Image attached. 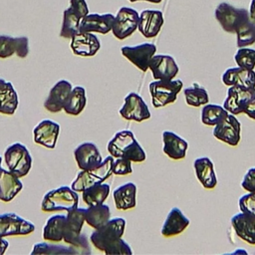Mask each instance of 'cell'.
<instances>
[{
  "label": "cell",
  "mask_w": 255,
  "mask_h": 255,
  "mask_svg": "<svg viewBox=\"0 0 255 255\" xmlns=\"http://www.w3.org/2000/svg\"><path fill=\"white\" fill-rule=\"evenodd\" d=\"M126 229V220L121 217L110 219L103 226L95 229L90 240L94 247L106 254L131 255L130 246L122 238Z\"/></svg>",
  "instance_id": "cell-1"
},
{
  "label": "cell",
  "mask_w": 255,
  "mask_h": 255,
  "mask_svg": "<svg viewBox=\"0 0 255 255\" xmlns=\"http://www.w3.org/2000/svg\"><path fill=\"white\" fill-rule=\"evenodd\" d=\"M107 149L114 158L126 157L131 162H142L146 158L145 152L135 139L133 132L128 129L118 131L108 142Z\"/></svg>",
  "instance_id": "cell-2"
},
{
  "label": "cell",
  "mask_w": 255,
  "mask_h": 255,
  "mask_svg": "<svg viewBox=\"0 0 255 255\" xmlns=\"http://www.w3.org/2000/svg\"><path fill=\"white\" fill-rule=\"evenodd\" d=\"M79 195L72 187L61 186L48 191L43 197L41 209L45 212L69 211L78 207Z\"/></svg>",
  "instance_id": "cell-3"
},
{
  "label": "cell",
  "mask_w": 255,
  "mask_h": 255,
  "mask_svg": "<svg viewBox=\"0 0 255 255\" xmlns=\"http://www.w3.org/2000/svg\"><path fill=\"white\" fill-rule=\"evenodd\" d=\"M113 162L114 157L109 155L98 166L90 169H81L76 179L72 182V188L75 191L82 192L85 188L95 183L104 182L113 174Z\"/></svg>",
  "instance_id": "cell-4"
},
{
  "label": "cell",
  "mask_w": 255,
  "mask_h": 255,
  "mask_svg": "<svg viewBox=\"0 0 255 255\" xmlns=\"http://www.w3.org/2000/svg\"><path fill=\"white\" fill-rule=\"evenodd\" d=\"M215 18L227 33H236L250 20L249 12L243 8H235L228 3H220L215 9Z\"/></svg>",
  "instance_id": "cell-5"
},
{
  "label": "cell",
  "mask_w": 255,
  "mask_h": 255,
  "mask_svg": "<svg viewBox=\"0 0 255 255\" xmlns=\"http://www.w3.org/2000/svg\"><path fill=\"white\" fill-rule=\"evenodd\" d=\"M182 88L183 83L181 80H155L151 82L148 86V90L153 108H161L173 103Z\"/></svg>",
  "instance_id": "cell-6"
},
{
  "label": "cell",
  "mask_w": 255,
  "mask_h": 255,
  "mask_svg": "<svg viewBox=\"0 0 255 255\" xmlns=\"http://www.w3.org/2000/svg\"><path fill=\"white\" fill-rule=\"evenodd\" d=\"M4 158L8 170L19 178L27 175L32 167V156L27 147L20 142L9 145L5 150Z\"/></svg>",
  "instance_id": "cell-7"
},
{
  "label": "cell",
  "mask_w": 255,
  "mask_h": 255,
  "mask_svg": "<svg viewBox=\"0 0 255 255\" xmlns=\"http://www.w3.org/2000/svg\"><path fill=\"white\" fill-rule=\"evenodd\" d=\"M88 14L89 9L86 0H70V6L63 14L60 37L72 39V37L79 32L81 20Z\"/></svg>",
  "instance_id": "cell-8"
},
{
  "label": "cell",
  "mask_w": 255,
  "mask_h": 255,
  "mask_svg": "<svg viewBox=\"0 0 255 255\" xmlns=\"http://www.w3.org/2000/svg\"><path fill=\"white\" fill-rule=\"evenodd\" d=\"M138 13L129 7H122L115 17L112 32L119 40H124L130 36L137 28Z\"/></svg>",
  "instance_id": "cell-9"
},
{
  "label": "cell",
  "mask_w": 255,
  "mask_h": 255,
  "mask_svg": "<svg viewBox=\"0 0 255 255\" xmlns=\"http://www.w3.org/2000/svg\"><path fill=\"white\" fill-rule=\"evenodd\" d=\"M121 117L127 121L143 122L150 118V112L142 98L136 93H128L119 111Z\"/></svg>",
  "instance_id": "cell-10"
},
{
  "label": "cell",
  "mask_w": 255,
  "mask_h": 255,
  "mask_svg": "<svg viewBox=\"0 0 255 255\" xmlns=\"http://www.w3.org/2000/svg\"><path fill=\"white\" fill-rule=\"evenodd\" d=\"M35 230V225L18 214L6 212L0 214V237L28 235Z\"/></svg>",
  "instance_id": "cell-11"
},
{
  "label": "cell",
  "mask_w": 255,
  "mask_h": 255,
  "mask_svg": "<svg viewBox=\"0 0 255 255\" xmlns=\"http://www.w3.org/2000/svg\"><path fill=\"white\" fill-rule=\"evenodd\" d=\"M255 97V88L230 86L227 89V96L223 102V108L234 116L243 113L247 103Z\"/></svg>",
  "instance_id": "cell-12"
},
{
  "label": "cell",
  "mask_w": 255,
  "mask_h": 255,
  "mask_svg": "<svg viewBox=\"0 0 255 255\" xmlns=\"http://www.w3.org/2000/svg\"><path fill=\"white\" fill-rule=\"evenodd\" d=\"M121 52L131 64L140 71L145 72L148 69L149 61L156 52V46L152 43H142L136 46H124Z\"/></svg>",
  "instance_id": "cell-13"
},
{
  "label": "cell",
  "mask_w": 255,
  "mask_h": 255,
  "mask_svg": "<svg viewBox=\"0 0 255 255\" xmlns=\"http://www.w3.org/2000/svg\"><path fill=\"white\" fill-rule=\"evenodd\" d=\"M240 131L241 124L234 115L228 114L224 120L214 126L213 135L231 146H236L240 141Z\"/></svg>",
  "instance_id": "cell-14"
},
{
  "label": "cell",
  "mask_w": 255,
  "mask_h": 255,
  "mask_svg": "<svg viewBox=\"0 0 255 255\" xmlns=\"http://www.w3.org/2000/svg\"><path fill=\"white\" fill-rule=\"evenodd\" d=\"M148 69L154 80L170 81L178 73L179 69L174 59L169 55H153L149 61Z\"/></svg>",
  "instance_id": "cell-15"
},
{
  "label": "cell",
  "mask_w": 255,
  "mask_h": 255,
  "mask_svg": "<svg viewBox=\"0 0 255 255\" xmlns=\"http://www.w3.org/2000/svg\"><path fill=\"white\" fill-rule=\"evenodd\" d=\"M70 47L77 56L92 57L100 50L101 43L93 33L79 31L72 37Z\"/></svg>",
  "instance_id": "cell-16"
},
{
  "label": "cell",
  "mask_w": 255,
  "mask_h": 255,
  "mask_svg": "<svg viewBox=\"0 0 255 255\" xmlns=\"http://www.w3.org/2000/svg\"><path fill=\"white\" fill-rule=\"evenodd\" d=\"M230 223L239 238L248 244L255 245V215L240 211L231 217Z\"/></svg>",
  "instance_id": "cell-17"
},
{
  "label": "cell",
  "mask_w": 255,
  "mask_h": 255,
  "mask_svg": "<svg viewBox=\"0 0 255 255\" xmlns=\"http://www.w3.org/2000/svg\"><path fill=\"white\" fill-rule=\"evenodd\" d=\"M74 155L80 169L96 167L103 161L98 146L91 141H86L78 145L74 150Z\"/></svg>",
  "instance_id": "cell-18"
},
{
  "label": "cell",
  "mask_w": 255,
  "mask_h": 255,
  "mask_svg": "<svg viewBox=\"0 0 255 255\" xmlns=\"http://www.w3.org/2000/svg\"><path fill=\"white\" fill-rule=\"evenodd\" d=\"M164 23L163 14L159 10H143L139 14L137 29L145 38L157 36Z\"/></svg>",
  "instance_id": "cell-19"
},
{
  "label": "cell",
  "mask_w": 255,
  "mask_h": 255,
  "mask_svg": "<svg viewBox=\"0 0 255 255\" xmlns=\"http://www.w3.org/2000/svg\"><path fill=\"white\" fill-rule=\"evenodd\" d=\"M72 85L67 80H60L51 89L44 102V108L50 113H58L64 109L65 103L72 91Z\"/></svg>",
  "instance_id": "cell-20"
},
{
  "label": "cell",
  "mask_w": 255,
  "mask_h": 255,
  "mask_svg": "<svg viewBox=\"0 0 255 255\" xmlns=\"http://www.w3.org/2000/svg\"><path fill=\"white\" fill-rule=\"evenodd\" d=\"M60 132L59 124L51 120H43L34 128V141L48 148L56 146Z\"/></svg>",
  "instance_id": "cell-21"
},
{
  "label": "cell",
  "mask_w": 255,
  "mask_h": 255,
  "mask_svg": "<svg viewBox=\"0 0 255 255\" xmlns=\"http://www.w3.org/2000/svg\"><path fill=\"white\" fill-rule=\"evenodd\" d=\"M114 20L115 16L111 13L88 14L81 20L79 31L107 34L112 30Z\"/></svg>",
  "instance_id": "cell-22"
},
{
  "label": "cell",
  "mask_w": 255,
  "mask_h": 255,
  "mask_svg": "<svg viewBox=\"0 0 255 255\" xmlns=\"http://www.w3.org/2000/svg\"><path fill=\"white\" fill-rule=\"evenodd\" d=\"M29 53L27 37H11L0 35V58L5 59L16 54L19 58H26Z\"/></svg>",
  "instance_id": "cell-23"
},
{
  "label": "cell",
  "mask_w": 255,
  "mask_h": 255,
  "mask_svg": "<svg viewBox=\"0 0 255 255\" xmlns=\"http://www.w3.org/2000/svg\"><path fill=\"white\" fill-rule=\"evenodd\" d=\"M85 208L76 207L67 211L63 240L69 245H72L81 234L85 222Z\"/></svg>",
  "instance_id": "cell-24"
},
{
  "label": "cell",
  "mask_w": 255,
  "mask_h": 255,
  "mask_svg": "<svg viewBox=\"0 0 255 255\" xmlns=\"http://www.w3.org/2000/svg\"><path fill=\"white\" fill-rule=\"evenodd\" d=\"M162 150L171 159L177 160L185 157L188 142L173 131H162Z\"/></svg>",
  "instance_id": "cell-25"
},
{
  "label": "cell",
  "mask_w": 255,
  "mask_h": 255,
  "mask_svg": "<svg viewBox=\"0 0 255 255\" xmlns=\"http://www.w3.org/2000/svg\"><path fill=\"white\" fill-rule=\"evenodd\" d=\"M222 82L225 86H240L245 88H255V72L241 67H233L224 71Z\"/></svg>",
  "instance_id": "cell-26"
},
{
  "label": "cell",
  "mask_w": 255,
  "mask_h": 255,
  "mask_svg": "<svg viewBox=\"0 0 255 255\" xmlns=\"http://www.w3.org/2000/svg\"><path fill=\"white\" fill-rule=\"evenodd\" d=\"M189 223V219L182 213V211L177 207H173L168 212L160 229V233L164 237L178 235L188 227Z\"/></svg>",
  "instance_id": "cell-27"
},
{
  "label": "cell",
  "mask_w": 255,
  "mask_h": 255,
  "mask_svg": "<svg viewBox=\"0 0 255 255\" xmlns=\"http://www.w3.org/2000/svg\"><path fill=\"white\" fill-rule=\"evenodd\" d=\"M193 167L199 182L204 188L212 189L217 184L214 166L211 159L207 156H200L194 159Z\"/></svg>",
  "instance_id": "cell-28"
},
{
  "label": "cell",
  "mask_w": 255,
  "mask_h": 255,
  "mask_svg": "<svg viewBox=\"0 0 255 255\" xmlns=\"http://www.w3.org/2000/svg\"><path fill=\"white\" fill-rule=\"evenodd\" d=\"M22 187L23 184L17 175L0 167V200L4 202L11 201Z\"/></svg>",
  "instance_id": "cell-29"
},
{
  "label": "cell",
  "mask_w": 255,
  "mask_h": 255,
  "mask_svg": "<svg viewBox=\"0 0 255 255\" xmlns=\"http://www.w3.org/2000/svg\"><path fill=\"white\" fill-rule=\"evenodd\" d=\"M136 186L133 182H127L120 185L113 191L115 205L119 210H128L135 206Z\"/></svg>",
  "instance_id": "cell-30"
},
{
  "label": "cell",
  "mask_w": 255,
  "mask_h": 255,
  "mask_svg": "<svg viewBox=\"0 0 255 255\" xmlns=\"http://www.w3.org/2000/svg\"><path fill=\"white\" fill-rule=\"evenodd\" d=\"M18 108V95L10 82L0 86V114L13 115Z\"/></svg>",
  "instance_id": "cell-31"
},
{
  "label": "cell",
  "mask_w": 255,
  "mask_h": 255,
  "mask_svg": "<svg viewBox=\"0 0 255 255\" xmlns=\"http://www.w3.org/2000/svg\"><path fill=\"white\" fill-rule=\"evenodd\" d=\"M87 104L86 98V90L82 86H76L72 88L68 99L64 106V111L66 114L71 116H78L80 115L83 110L85 109Z\"/></svg>",
  "instance_id": "cell-32"
},
{
  "label": "cell",
  "mask_w": 255,
  "mask_h": 255,
  "mask_svg": "<svg viewBox=\"0 0 255 255\" xmlns=\"http://www.w3.org/2000/svg\"><path fill=\"white\" fill-rule=\"evenodd\" d=\"M111 210L109 205L101 203L91 205L85 210V222L91 227L97 229L110 220Z\"/></svg>",
  "instance_id": "cell-33"
},
{
  "label": "cell",
  "mask_w": 255,
  "mask_h": 255,
  "mask_svg": "<svg viewBox=\"0 0 255 255\" xmlns=\"http://www.w3.org/2000/svg\"><path fill=\"white\" fill-rule=\"evenodd\" d=\"M66 215H54L50 217L43 228V238L52 242L63 240L65 232Z\"/></svg>",
  "instance_id": "cell-34"
},
{
  "label": "cell",
  "mask_w": 255,
  "mask_h": 255,
  "mask_svg": "<svg viewBox=\"0 0 255 255\" xmlns=\"http://www.w3.org/2000/svg\"><path fill=\"white\" fill-rule=\"evenodd\" d=\"M111 187L107 183H95L82 191L84 202L88 205H97L104 203L110 194Z\"/></svg>",
  "instance_id": "cell-35"
},
{
  "label": "cell",
  "mask_w": 255,
  "mask_h": 255,
  "mask_svg": "<svg viewBox=\"0 0 255 255\" xmlns=\"http://www.w3.org/2000/svg\"><path fill=\"white\" fill-rule=\"evenodd\" d=\"M228 112L223 106L215 104H206L203 106L200 114V120L203 125L214 127L228 116Z\"/></svg>",
  "instance_id": "cell-36"
},
{
  "label": "cell",
  "mask_w": 255,
  "mask_h": 255,
  "mask_svg": "<svg viewBox=\"0 0 255 255\" xmlns=\"http://www.w3.org/2000/svg\"><path fill=\"white\" fill-rule=\"evenodd\" d=\"M185 102L191 107H200L208 104L209 98L208 93L204 87L200 86L197 83H193L191 86L183 90Z\"/></svg>",
  "instance_id": "cell-37"
},
{
  "label": "cell",
  "mask_w": 255,
  "mask_h": 255,
  "mask_svg": "<svg viewBox=\"0 0 255 255\" xmlns=\"http://www.w3.org/2000/svg\"><path fill=\"white\" fill-rule=\"evenodd\" d=\"M32 255L36 254H56V255H68V254H77L76 251L69 245V246H64V245H56V244H50V243H36L33 246V249L31 251Z\"/></svg>",
  "instance_id": "cell-38"
},
{
  "label": "cell",
  "mask_w": 255,
  "mask_h": 255,
  "mask_svg": "<svg viewBox=\"0 0 255 255\" xmlns=\"http://www.w3.org/2000/svg\"><path fill=\"white\" fill-rule=\"evenodd\" d=\"M237 47H247L255 44V22L251 19L240 27L237 32Z\"/></svg>",
  "instance_id": "cell-39"
},
{
  "label": "cell",
  "mask_w": 255,
  "mask_h": 255,
  "mask_svg": "<svg viewBox=\"0 0 255 255\" xmlns=\"http://www.w3.org/2000/svg\"><path fill=\"white\" fill-rule=\"evenodd\" d=\"M234 61L238 67L253 70L255 67V50L242 47L234 55Z\"/></svg>",
  "instance_id": "cell-40"
},
{
  "label": "cell",
  "mask_w": 255,
  "mask_h": 255,
  "mask_svg": "<svg viewBox=\"0 0 255 255\" xmlns=\"http://www.w3.org/2000/svg\"><path fill=\"white\" fill-rule=\"evenodd\" d=\"M113 173L116 175H126V174L132 173L131 161L126 157L114 158Z\"/></svg>",
  "instance_id": "cell-41"
},
{
  "label": "cell",
  "mask_w": 255,
  "mask_h": 255,
  "mask_svg": "<svg viewBox=\"0 0 255 255\" xmlns=\"http://www.w3.org/2000/svg\"><path fill=\"white\" fill-rule=\"evenodd\" d=\"M240 211H245L255 215V191L242 195L238 201Z\"/></svg>",
  "instance_id": "cell-42"
},
{
  "label": "cell",
  "mask_w": 255,
  "mask_h": 255,
  "mask_svg": "<svg viewBox=\"0 0 255 255\" xmlns=\"http://www.w3.org/2000/svg\"><path fill=\"white\" fill-rule=\"evenodd\" d=\"M70 246L76 251L77 254H90L91 253L89 240L85 234L81 233L79 235V237L77 238V240Z\"/></svg>",
  "instance_id": "cell-43"
},
{
  "label": "cell",
  "mask_w": 255,
  "mask_h": 255,
  "mask_svg": "<svg viewBox=\"0 0 255 255\" xmlns=\"http://www.w3.org/2000/svg\"><path fill=\"white\" fill-rule=\"evenodd\" d=\"M241 187L248 192L255 191V166L246 171L241 181Z\"/></svg>",
  "instance_id": "cell-44"
},
{
  "label": "cell",
  "mask_w": 255,
  "mask_h": 255,
  "mask_svg": "<svg viewBox=\"0 0 255 255\" xmlns=\"http://www.w3.org/2000/svg\"><path fill=\"white\" fill-rule=\"evenodd\" d=\"M243 114L247 115L250 119L255 121V97L252 98L243 110Z\"/></svg>",
  "instance_id": "cell-45"
},
{
  "label": "cell",
  "mask_w": 255,
  "mask_h": 255,
  "mask_svg": "<svg viewBox=\"0 0 255 255\" xmlns=\"http://www.w3.org/2000/svg\"><path fill=\"white\" fill-rule=\"evenodd\" d=\"M9 246V242L4 239V237H0V255H3L6 249Z\"/></svg>",
  "instance_id": "cell-46"
},
{
  "label": "cell",
  "mask_w": 255,
  "mask_h": 255,
  "mask_svg": "<svg viewBox=\"0 0 255 255\" xmlns=\"http://www.w3.org/2000/svg\"><path fill=\"white\" fill-rule=\"evenodd\" d=\"M249 17L251 21L255 22V0H251L250 9H249Z\"/></svg>",
  "instance_id": "cell-47"
},
{
  "label": "cell",
  "mask_w": 255,
  "mask_h": 255,
  "mask_svg": "<svg viewBox=\"0 0 255 255\" xmlns=\"http://www.w3.org/2000/svg\"><path fill=\"white\" fill-rule=\"evenodd\" d=\"M129 2H136V1H147V2H151V3H155L158 4L161 2V0H128Z\"/></svg>",
  "instance_id": "cell-48"
},
{
  "label": "cell",
  "mask_w": 255,
  "mask_h": 255,
  "mask_svg": "<svg viewBox=\"0 0 255 255\" xmlns=\"http://www.w3.org/2000/svg\"><path fill=\"white\" fill-rule=\"evenodd\" d=\"M4 82H5V80H4V79H1V78H0V86H1V85H2V84H3Z\"/></svg>",
  "instance_id": "cell-49"
},
{
  "label": "cell",
  "mask_w": 255,
  "mask_h": 255,
  "mask_svg": "<svg viewBox=\"0 0 255 255\" xmlns=\"http://www.w3.org/2000/svg\"><path fill=\"white\" fill-rule=\"evenodd\" d=\"M1 162H2V158H1V156H0V167H1Z\"/></svg>",
  "instance_id": "cell-50"
}]
</instances>
